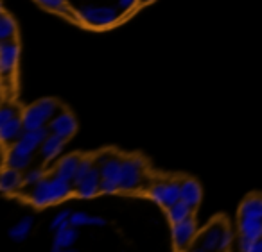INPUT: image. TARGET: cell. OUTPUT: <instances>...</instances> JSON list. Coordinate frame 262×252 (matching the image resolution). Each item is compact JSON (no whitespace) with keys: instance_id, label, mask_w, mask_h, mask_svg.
I'll list each match as a JSON object with an SVG mask.
<instances>
[{"instance_id":"obj_1","label":"cell","mask_w":262,"mask_h":252,"mask_svg":"<svg viewBox=\"0 0 262 252\" xmlns=\"http://www.w3.org/2000/svg\"><path fill=\"white\" fill-rule=\"evenodd\" d=\"M72 193H74V184L70 181L52 173L51 177H43L38 184L31 186L27 198L36 208H47V206L58 204V202L65 200Z\"/></svg>"},{"instance_id":"obj_2","label":"cell","mask_w":262,"mask_h":252,"mask_svg":"<svg viewBox=\"0 0 262 252\" xmlns=\"http://www.w3.org/2000/svg\"><path fill=\"white\" fill-rule=\"evenodd\" d=\"M59 111H61V108L54 98H41L22 111L24 127H26V131L43 129Z\"/></svg>"},{"instance_id":"obj_3","label":"cell","mask_w":262,"mask_h":252,"mask_svg":"<svg viewBox=\"0 0 262 252\" xmlns=\"http://www.w3.org/2000/svg\"><path fill=\"white\" fill-rule=\"evenodd\" d=\"M233 234L225 220H214L201 231L198 243L207 252H226L232 245Z\"/></svg>"},{"instance_id":"obj_4","label":"cell","mask_w":262,"mask_h":252,"mask_svg":"<svg viewBox=\"0 0 262 252\" xmlns=\"http://www.w3.org/2000/svg\"><path fill=\"white\" fill-rule=\"evenodd\" d=\"M95 165L101 170V193L113 195L120 191L119 179H120V168H122V158L115 154H99L95 158Z\"/></svg>"},{"instance_id":"obj_5","label":"cell","mask_w":262,"mask_h":252,"mask_svg":"<svg viewBox=\"0 0 262 252\" xmlns=\"http://www.w3.org/2000/svg\"><path fill=\"white\" fill-rule=\"evenodd\" d=\"M77 18L95 29H104L119 23L122 15L119 8H112V6H83L77 11Z\"/></svg>"},{"instance_id":"obj_6","label":"cell","mask_w":262,"mask_h":252,"mask_svg":"<svg viewBox=\"0 0 262 252\" xmlns=\"http://www.w3.org/2000/svg\"><path fill=\"white\" fill-rule=\"evenodd\" d=\"M144 181V161L137 156L122 158L119 188L120 191H135L142 186Z\"/></svg>"},{"instance_id":"obj_7","label":"cell","mask_w":262,"mask_h":252,"mask_svg":"<svg viewBox=\"0 0 262 252\" xmlns=\"http://www.w3.org/2000/svg\"><path fill=\"white\" fill-rule=\"evenodd\" d=\"M147 197L157 204H160L162 208L169 209L172 204L182 200V186L178 181H160L147 190Z\"/></svg>"},{"instance_id":"obj_8","label":"cell","mask_w":262,"mask_h":252,"mask_svg":"<svg viewBox=\"0 0 262 252\" xmlns=\"http://www.w3.org/2000/svg\"><path fill=\"white\" fill-rule=\"evenodd\" d=\"M47 134H49L47 127L36 129V131H26V133L20 136V140L9 147V150H11L13 154H18V156H24V158L33 159V154L41 147V143L45 141Z\"/></svg>"},{"instance_id":"obj_9","label":"cell","mask_w":262,"mask_h":252,"mask_svg":"<svg viewBox=\"0 0 262 252\" xmlns=\"http://www.w3.org/2000/svg\"><path fill=\"white\" fill-rule=\"evenodd\" d=\"M198 236V223L194 216L178 223H171V238L178 252H185Z\"/></svg>"},{"instance_id":"obj_10","label":"cell","mask_w":262,"mask_h":252,"mask_svg":"<svg viewBox=\"0 0 262 252\" xmlns=\"http://www.w3.org/2000/svg\"><path fill=\"white\" fill-rule=\"evenodd\" d=\"M47 129H49V133L58 134V136H61L63 140H69V138H72L74 134H76L77 120L70 111L61 109V111H59L58 115L49 122Z\"/></svg>"},{"instance_id":"obj_11","label":"cell","mask_w":262,"mask_h":252,"mask_svg":"<svg viewBox=\"0 0 262 252\" xmlns=\"http://www.w3.org/2000/svg\"><path fill=\"white\" fill-rule=\"evenodd\" d=\"M101 193V170L95 165L77 184H74V195L79 198H94Z\"/></svg>"},{"instance_id":"obj_12","label":"cell","mask_w":262,"mask_h":252,"mask_svg":"<svg viewBox=\"0 0 262 252\" xmlns=\"http://www.w3.org/2000/svg\"><path fill=\"white\" fill-rule=\"evenodd\" d=\"M18 58H20L18 43L13 40L2 41V45H0V70H2V73L6 77L15 72L16 65H18Z\"/></svg>"},{"instance_id":"obj_13","label":"cell","mask_w":262,"mask_h":252,"mask_svg":"<svg viewBox=\"0 0 262 252\" xmlns=\"http://www.w3.org/2000/svg\"><path fill=\"white\" fill-rule=\"evenodd\" d=\"M26 184V179H24L22 170L16 168H9L6 166L2 170V175H0V190L4 195H13L16 191H20V188Z\"/></svg>"},{"instance_id":"obj_14","label":"cell","mask_w":262,"mask_h":252,"mask_svg":"<svg viewBox=\"0 0 262 252\" xmlns=\"http://www.w3.org/2000/svg\"><path fill=\"white\" fill-rule=\"evenodd\" d=\"M24 133H26V127H24L22 115L9 120V122L0 123V140L6 147H11L13 143H16Z\"/></svg>"},{"instance_id":"obj_15","label":"cell","mask_w":262,"mask_h":252,"mask_svg":"<svg viewBox=\"0 0 262 252\" xmlns=\"http://www.w3.org/2000/svg\"><path fill=\"white\" fill-rule=\"evenodd\" d=\"M180 186H182V200L196 209L201 204V197H203L201 184L196 179H183L180 181Z\"/></svg>"},{"instance_id":"obj_16","label":"cell","mask_w":262,"mask_h":252,"mask_svg":"<svg viewBox=\"0 0 262 252\" xmlns=\"http://www.w3.org/2000/svg\"><path fill=\"white\" fill-rule=\"evenodd\" d=\"M65 141L67 140H63V138L58 136V134L49 133L47 138H45V141L40 147L41 158H43L45 161H52V159H56L63 152V148H65Z\"/></svg>"},{"instance_id":"obj_17","label":"cell","mask_w":262,"mask_h":252,"mask_svg":"<svg viewBox=\"0 0 262 252\" xmlns=\"http://www.w3.org/2000/svg\"><path fill=\"white\" fill-rule=\"evenodd\" d=\"M239 236H244L251 241L262 238V218L251 216H239Z\"/></svg>"},{"instance_id":"obj_18","label":"cell","mask_w":262,"mask_h":252,"mask_svg":"<svg viewBox=\"0 0 262 252\" xmlns=\"http://www.w3.org/2000/svg\"><path fill=\"white\" fill-rule=\"evenodd\" d=\"M79 163H81V158L77 154L65 156V158H61L58 161V165H56V168H54V173L72 183L74 177H76L77 168H79Z\"/></svg>"},{"instance_id":"obj_19","label":"cell","mask_w":262,"mask_h":252,"mask_svg":"<svg viewBox=\"0 0 262 252\" xmlns=\"http://www.w3.org/2000/svg\"><path fill=\"white\" fill-rule=\"evenodd\" d=\"M239 216L262 218V195H248L239 206Z\"/></svg>"},{"instance_id":"obj_20","label":"cell","mask_w":262,"mask_h":252,"mask_svg":"<svg viewBox=\"0 0 262 252\" xmlns=\"http://www.w3.org/2000/svg\"><path fill=\"white\" fill-rule=\"evenodd\" d=\"M33 225H34V218L31 215H27V216H24V218H20L18 222L8 231V236L11 238L13 241L20 243V241L27 240L29 233L33 231Z\"/></svg>"},{"instance_id":"obj_21","label":"cell","mask_w":262,"mask_h":252,"mask_svg":"<svg viewBox=\"0 0 262 252\" xmlns=\"http://www.w3.org/2000/svg\"><path fill=\"white\" fill-rule=\"evenodd\" d=\"M77 227L74 225H67L61 227V229L54 231V240H52V245L56 247H61V248H72V245L77 241Z\"/></svg>"},{"instance_id":"obj_22","label":"cell","mask_w":262,"mask_h":252,"mask_svg":"<svg viewBox=\"0 0 262 252\" xmlns=\"http://www.w3.org/2000/svg\"><path fill=\"white\" fill-rule=\"evenodd\" d=\"M70 225H74V227H84V225L102 227V225H106V218L95 216V215H88V213H84V211H74L72 215H70Z\"/></svg>"},{"instance_id":"obj_23","label":"cell","mask_w":262,"mask_h":252,"mask_svg":"<svg viewBox=\"0 0 262 252\" xmlns=\"http://www.w3.org/2000/svg\"><path fill=\"white\" fill-rule=\"evenodd\" d=\"M192 211H194V208H190L187 202L178 200L176 204H172L171 208L167 209V218L171 223H178V222H183V220L190 218Z\"/></svg>"},{"instance_id":"obj_24","label":"cell","mask_w":262,"mask_h":252,"mask_svg":"<svg viewBox=\"0 0 262 252\" xmlns=\"http://www.w3.org/2000/svg\"><path fill=\"white\" fill-rule=\"evenodd\" d=\"M15 34H16L15 20H13L8 13H2V16H0V40L9 41Z\"/></svg>"},{"instance_id":"obj_25","label":"cell","mask_w":262,"mask_h":252,"mask_svg":"<svg viewBox=\"0 0 262 252\" xmlns=\"http://www.w3.org/2000/svg\"><path fill=\"white\" fill-rule=\"evenodd\" d=\"M70 215H72V211H69V209H61V211H58L54 215V218L51 220V229L58 231V229H61V227L70 225Z\"/></svg>"},{"instance_id":"obj_26","label":"cell","mask_w":262,"mask_h":252,"mask_svg":"<svg viewBox=\"0 0 262 252\" xmlns=\"http://www.w3.org/2000/svg\"><path fill=\"white\" fill-rule=\"evenodd\" d=\"M95 166V159H92V158H81V163H79V168H77V172H76V177H74V181H72V184H77L81 179H83L84 175H86L88 172H90L92 168Z\"/></svg>"},{"instance_id":"obj_27","label":"cell","mask_w":262,"mask_h":252,"mask_svg":"<svg viewBox=\"0 0 262 252\" xmlns=\"http://www.w3.org/2000/svg\"><path fill=\"white\" fill-rule=\"evenodd\" d=\"M22 113L18 111V108L13 104H4L2 108H0V123L4 122H9V120L16 118V116H20Z\"/></svg>"},{"instance_id":"obj_28","label":"cell","mask_w":262,"mask_h":252,"mask_svg":"<svg viewBox=\"0 0 262 252\" xmlns=\"http://www.w3.org/2000/svg\"><path fill=\"white\" fill-rule=\"evenodd\" d=\"M43 177H45V173H43V170H41V168H31V170H27V172L24 173V179H26L27 186H34V184L40 183Z\"/></svg>"},{"instance_id":"obj_29","label":"cell","mask_w":262,"mask_h":252,"mask_svg":"<svg viewBox=\"0 0 262 252\" xmlns=\"http://www.w3.org/2000/svg\"><path fill=\"white\" fill-rule=\"evenodd\" d=\"M36 2H40L41 6H45V8L51 9V11H58V13L69 11V9H67L65 0H36Z\"/></svg>"},{"instance_id":"obj_30","label":"cell","mask_w":262,"mask_h":252,"mask_svg":"<svg viewBox=\"0 0 262 252\" xmlns=\"http://www.w3.org/2000/svg\"><path fill=\"white\" fill-rule=\"evenodd\" d=\"M140 0H117V8L124 13H129L135 9V6L139 4Z\"/></svg>"},{"instance_id":"obj_31","label":"cell","mask_w":262,"mask_h":252,"mask_svg":"<svg viewBox=\"0 0 262 252\" xmlns=\"http://www.w3.org/2000/svg\"><path fill=\"white\" fill-rule=\"evenodd\" d=\"M251 245H253V241L244 236H239V240H237V248H239V252H250Z\"/></svg>"},{"instance_id":"obj_32","label":"cell","mask_w":262,"mask_h":252,"mask_svg":"<svg viewBox=\"0 0 262 252\" xmlns=\"http://www.w3.org/2000/svg\"><path fill=\"white\" fill-rule=\"evenodd\" d=\"M250 252H262V238H260V240H257V241H253Z\"/></svg>"},{"instance_id":"obj_33","label":"cell","mask_w":262,"mask_h":252,"mask_svg":"<svg viewBox=\"0 0 262 252\" xmlns=\"http://www.w3.org/2000/svg\"><path fill=\"white\" fill-rule=\"evenodd\" d=\"M185 252H207V250H205V248L201 247L200 243H196V245H194V247H189V248H187Z\"/></svg>"},{"instance_id":"obj_34","label":"cell","mask_w":262,"mask_h":252,"mask_svg":"<svg viewBox=\"0 0 262 252\" xmlns=\"http://www.w3.org/2000/svg\"><path fill=\"white\" fill-rule=\"evenodd\" d=\"M142 4H149V2H153V0H140Z\"/></svg>"},{"instance_id":"obj_35","label":"cell","mask_w":262,"mask_h":252,"mask_svg":"<svg viewBox=\"0 0 262 252\" xmlns=\"http://www.w3.org/2000/svg\"><path fill=\"white\" fill-rule=\"evenodd\" d=\"M63 252H77V250H74V248H65Z\"/></svg>"}]
</instances>
